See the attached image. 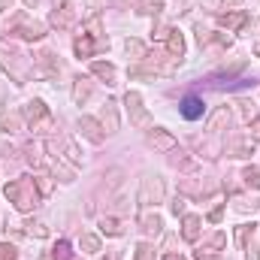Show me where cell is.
Returning <instances> with one entry per match:
<instances>
[{"label": "cell", "instance_id": "cell-1", "mask_svg": "<svg viewBox=\"0 0 260 260\" xmlns=\"http://www.w3.org/2000/svg\"><path fill=\"white\" fill-rule=\"evenodd\" d=\"M3 197L18 209V212H34L37 206H40V200L43 194L37 191V182H34V176H21V179H12V182H6L3 185Z\"/></svg>", "mask_w": 260, "mask_h": 260}, {"label": "cell", "instance_id": "cell-2", "mask_svg": "<svg viewBox=\"0 0 260 260\" xmlns=\"http://www.w3.org/2000/svg\"><path fill=\"white\" fill-rule=\"evenodd\" d=\"M46 30H49V24H43V21L30 18L27 12H12L9 18H3V21H0V34H6V37H18V40H27V43L43 40V37H46Z\"/></svg>", "mask_w": 260, "mask_h": 260}, {"label": "cell", "instance_id": "cell-3", "mask_svg": "<svg viewBox=\"0 0 260 260\" xmlns=\"http://www.w3.org/2000/svg\"><path fill=\"white\" fill-rule=\"evenodd\" d=\"M0 70L15 82V85H27L30 82V73H34V64L24 61V55L15 49V46H6L0 40Z\"/></svg>", "mask_w": 260, "mask_h": 260}, {"label": "cell", "instance_id": "cell-4", "mask_svg": "<svg viewBox=\"0 0 260 260\" xmlns=\"http://www.w3.org/2000/svg\"><path fill=\"white\" fill-rule=\"evenodd\" d=\"M21 118H24V127L30 133H49L55 127V118H52V109L43 103V100H30L21 106Z\"/></svg>", "mask_w": 260, "mask_h": 260}, {"label": "cell", "instance_id": "cell-5", "mask_svg": "<svg viewBox=\"0 0 260 260\" xmlns=\"http://www.w3.org/2000/svg\"><path fill=\"white\" fill-rule=\"evenodd\" d=\"M164 197H167V182H164V176H142V182H139V194H136V203L139 206H157V203H164Z\"/></svg>", "mask_w": 260, "mask_h": 260}, {"label": "cell", "instance_id": "cell-6", "mask_svg": "<svg viewBox=\"0 0 260 260\" xmlns=\"http://www.w3.org/2000/svg\"><path fill=\"white\" fill-rule=\"evenodd\" d=\"M124 106H127V112H130L133 127H139V130L151 127V115H148V109H145V103H142V94H139V91H127V94H124Z\"/></svg>", "mask_w": 260, "mask_h": 260}, {"label": "cell", "instance_id": "cell-7", "mask_svg": "<svg viewBox=\"0 0 260 260\" xmlns=\"http://www.w3.org/2000/svg\"><path fill=\"white\" fill-rule=\"evenodd\" d=\"M76 18H79V6H76V0H58L55 9H52V15H49V24L58 27V30H67V27H73Z\"/></svg>", "mask_w": 260, "mask_h": 260}, {"label": "cell", "instance_id": "cell-8", "mask_svg": "<svg viewBox=\"0 0 260 260\" xmlns=\"http://www.w3.org/2000/svg\"><path fill=\"white\" fill-rule=\"evenodd\" d=\"M61 70H64V64L58 61V55H55V52L43 49V52H37V55H34V76L58 79V76H61Z\"/></svg>", "mask_w": 260, "mask_h": 260}, {"label": "cell", "instance_id": "cell-9", "mask_svg": "<svg viewBox=\"0 0 260 260\" xmlns=\"http://www.w3.org/2000/svg\"><path fill=\"white\" fill-rule=\"evenodd\" d=\"M103 49H109V40H94V37H88L85 30L76 37V43H73V52H76V58H94L97 52H103Z\"/></svg>", "mask_w": 260, "mask_h": 260}, {"label": "cell", "instance_id": "cell-10", "mask_svg": "<svg viewBox=\"0 0 260 260\" xmlns=\"http://www.w3.org/2000/svg\"><path fill=\"white\" fill-rule=\"evenodd\" d=\"M76 127H79V133H82L88 142H94V145H100V142L106 139V130L100 124V118H94V115H79Z\"/></svg>", "mask_w": 260, "mask_h": 260}, {"label": "cell", "instance_id": "cell-11", "mask_svg": "<svg viewBox=\"0 0 260 260\" xmlns=\"http://www.w3.org/2000/svg\"><path fill=\"white\" fill-rule=\"evenodd\" d=\"M145 142H148L154 151H176V148H179L176 136H173L170 130H164V127H148V136H145Z\"/></svg>", "mask_w": 260, "mask_h": 260}, {"label": "cell", "instance_id": "cell-12", "mask_svg": "<svg viewBox=\"0 0 260 260\" xmlns=\"http://www.w3.org/2000/svg\"><path fill=\"white\" fill-rule=\"evenodd\" d=\"M236 242L245 251V260H260V251L254 245V224H239L236 227Z\"/></svg>", "mask_w": 260, "mask_h": 260}, {"label": "cell", "instance_id": "cell-13", "mask_svg": "<svg viewBox=\"0 0 260 260\" xmlns=\"http://www.w3.org/2000/svg\"><path fill=\"white\" fill-rule=\"evenodd\" d=\"M100 124H103L106 133H115V130H118V124H121V118H118V100H106V103H103Z\"/></svg>", "mask_w": 260, "mask_h": 260}, {"label": "cell", "instance_id": "cell-14", "mask_svg": "<svg viewBox=\"0 0 260 260\" xmlns=\"http://www.w3.org/2000/svg\"><path fill=\"white\" fill-rule=\"evenodd\" d=\"M230 118H233V115H230V106H218V109L206 118V133H212V136L221 133V130L230 124Z\"/></svg>", "mask_w": 260, "mask_h": 260}, {"label": "cell", "instance_id": "cell-15", "mask_svg": "<svg viewBox=\"0 0 260 260\" xmlns=\"http://www.w3.org/2000/svg\"><path fill=\"white\" fill-rule=\"evenodd\" d=\"M91 91H94V85H91L88 76H76V79H73V103H76V106H85L88 97H91Z\"/></svg>", "mask_w": 260, "mask_h": 260}, {"label": "cell", "instance_id": "cell-16", "mask_svg": "<svg viewBox=\"0 0 260 260\" xmlns=\"http://www.w3.org/2000/svg\"><path fill=\"white\" fill-rule=\"evenodd\" d=\"M203 230V218L200 215H182V239L185 242H197Z\"/></svg>", "mask_w": 260, "mask_h": 260}, {"label": "cell", "instance_id": "cell-17", "mask_svg": "<svg viewBox=\"0 0 260 260\" xmlns=\"http://www.w3.org/2000/svg\"><path fill=\"white\" fill-rule=\"evenodd\" d=\"M139 230H145L148 236H160L164 233V218L157 212H142L139 215Z\"/></svg>", "mask_w": 260, "mask_h": 260}, {"label": "cell", "instance_id": "cell-18", "mask_svg": "<svg viewBox=\"0 0 260 260\" xmlns=\"http://www.w3.org/2000/svg\"><path fill=\"white\" fill-rule=\"evenodd\" d=\"M164 37H167V55L182 61L185 58V37H182V30H167Z\"/></svg>", "mask_w": 260, "mask_h": 260}, {"label": "cell", "instance_id": "cell-19", "mask_svg": "<svg viewBox=\"0 0 260 260\" xmlns=\"http://www.w3.org/2000/svg\"><path fill=\"white\" fill-rule=\"evenodd\" d=\"M227 154L230 157H251L254 154V139H233V142H227Z\"/></svg>", "mask_w": 260, "mask_h": 260}, {"label": "cell", "instance_id": "cell-20", "mask_svg": "<svg viewBox=\"0 0 260 260\" xmlns=\"http://www.w3.org/2000/svg\"><path fill=\"white\" fill-rule=\"evenodd\" d=\"M91 73L97 79H103L106 85H115V76H118L115 64H109V61H91Z\"/></svg>", "mask_w": 260, "mask_h": 260}, {"label": "cell", "instance_id": "cell-21", "mask_svg": "<svg viewBox=\"0 0 260 260\" xmlns=\"http://www.w3.org/2000/svg\"><path fill=\"white\" fill-rule=\"evenodd\" d=\"M203 112H206V106H203L200 97H185V100H182V115H185L188 121H197Z\"/></svg>", "mask_w": 260, "mask_h": 260}, {"label": "cell", "instance_id": "cell-22", "mask_svg": "<svg viewBox=\"0 0 260 260\" xmlns=\"http://www.w3.org/2000/svg\"><path fill=\"white\" fill-rule=\"evenodd\" d=\"M34 182H37V191L43 197H49L55 191V176H52L49 170H37V173H34Z\"/></svg>", "mask_w": 260, "mask_h": 260}, {"label": "cell", "instance_id": "cell-23", "mask_svg": "<svg viewBox=\"0 0 260 260\" xmlns=\"http://www.w3.org/2000/svg\"><path fill=\"white\" fill-rule=\"evenodd\" d=\"M100 233L103 236H124V224L118 218H112V215H103L100 218Z\"/></svg>", "mask_w": 260, "mask_h": 260}, {"label": "cell", "instance_id": "cell-24", "mask_svg": "<svg viewBox=\"0 0 260 260\" xmlns=\"http://www.w3.org/2000/svg\"><path fill=\"white\" fill-rule=\"evenodd\" d=\"M79 248H82L85 254H100V251H103V242H100L97 233H82V236H79Z\"/></svg>", "mask_w": 260, "mask_h": 260}, {"label": "cell", "instance_id": "cell-25", "mask_svg": "<svg viewBox=\"0 0 260 260\" xmlns=\"http://www.w3.org/2000/svg\"><path fill=\"white\" fill-rule=\"evenodd\" d=\"M164 6H167V0H136L133 9H136L139 15H160Z\"/></svg>", "mask_w": 260, "mask_h": 260}, {"label": "cell", "instance_id": "cell-26", "mask_svg": "<svg viewBox=\"0 0 260 260\" xmlns=\"http://www.w3.org/2000/svg\"><path fill=\"white\" fill-rule=\"evenodd\" d=\"M0 127L6 130V133H18V130H24V118H21V109H18V112H6V115L0 118Z\"/></svg>", "mask_w": 260, "mask_h": 260}, {"label": "cell", "instance_id": "cell-27", "mask_svg": "<svg viewBox=\"0 0 260 260\" xmlns=\"http://www.w3.org/2000/svg\"><path fill=\"white\" fill-rule=\"evenodd\" d=\"M24 233H27V236H37V239H46V236H49V224L40 221V218H27V221H24Z\"/></svg>", "mask_w": 260, "mask_h": 260}, {"label": "cell", "instance_id": "cell-28", "mask_svg": "<svg viewBox=\"0 0 260 260\" xmlns=\"http://www.w3.org/2000/svg\"><path fill=\"white\" fill-rule=\"evenodd\" d=\"M245 12H224V15H218V24H224V27H233V30H239L242 24H245Z\"/></svg>", "mask_w": 260, "mask_h": 260}, {"label": "cell", "instance_id": "cell-29", "mask_svg": "<svg viewBox=\"0 0 260 260\" xmlns=\"http://www.w3.org/2000/svg\"><path fill=\"white\" fill-rule=\"evenodd\" d=\"M224 245H227V236H224V233H215V236H209V239L200 245V251H206V254H218Z\"/></svg>", "mask_w": 260, "mask_h": 260}, {"label": "cell", "instance_id": "cell-30", "mask_svg": "<svg viewBox=\"0 0 260 260\" xmlns=\"http://www.w3.org/2000/svg\"><path fill=\"white\" fill-rule=\"evenodd\" d=\"M124 52H127L130 58H136V61H145V55H148V49H145L142 40H127L124 43Z\"/></svg>", "mask_w": 260, "mask_h": 260}, {"label": "cell", "instance_id": "cell-31", "mask_svg": "<svg viewBox=\"0 0 260 260\" xmlns=\"http://www.w3.org/2000/svg\"><path fill=\"white\" fill-rule=\"evenodd\" d=\"M64 160L73 164V167H82V154H79V148H76L73 139H64Z\"/></svg>", "mask_w": 260, "mask_h": 260}, {"label": "cell", "instance_id": "cell-32", "mask_svg": "<svg viewBox=\"0 0 260 260\" xmlns=\"http://www.w3.org/2000/svg\"><path fill=\"white\" fill-rule=\"evenodd\" d=\"M242 179H245V185H248V188L260 191V170H257V167H245V170H242Z\"/></svg>", "mask_w": 260, "mask_h": 260}, {"label": "cell", "instance_id": "cell-33", "mask_svg": "<svg viewBox=\"0 0 260 260\" xmlns=\"http://www.w3.org/2000/svg\"><path fill=\"white\" fill-rule=\"evenodd\" d=\"M236 106H239V115H242L245 124H251V121L257 118V112H254V106H251L248 100H236Z\"/></svg>", "mask_w": 260, "mask_h": 260}, {"label": "cell", "instance_id": "cell-34", "mask_svg": "<svg viewBox=\"0 0 260 260\" xmlns=\"http://www.w3.org/2000/svg\"><path fill=\"white\" fill-rule=\"evenodd\" d=\"M52 260H73V251H70V242L58 239V245L52 248Z\"/></svg>", "mask_w": 260, "mask_h": 260}, {"label": "cell", "instance_id": "cell-35", "mask_svg": "<svg viewBox=\"0 0 260 260\" xmlns=\"http://www.w3.org/2000/svg\"><path fill=\"white\" fill-rule=\"evenodd\" d=\"M133 260H154V245L151 242H139L136 251H133Z\"/></svg>", "mask_w": 260, "mask_h": 260}, {"label": "cell", "instance_id": "cell-36", "mask_svg": "<svg viewBox=\"0 0 260 260\" xmlns=\"http://www.w3.org/2000/svg\"><path fill=\"white\" fill-rule=\"evenodd\" d=\"M194 34H197V43H200V46H212V43H215V30H209V27H203V24H197Z\"/></svg>", "mask_w": 260, "mask_h": 260}, {"label": "cell", "instance_id": "cell-37", "mask_svg": "<svg viewBox=\"0 0 260 260\" xmlns=\"http://www.w3.org/2000/svg\"><path fill=\"white\" fill-rule=\"evenodd\" d=\"M233 206H236L239 212H254V209H260V200H248V197H233Z\"/></svg>", "mask_w": 260, "mask_h": 260}, {"label": "cell", "instance_id": "cell-38", "mask_svg": "<svg viewBox=\"0 0 260 260\" xmlns=\"http://www.w3.org/2000/svg\"><path fill=\"white\" fill-rule=\"evenodd\" d=\"M173 164H176L179 170H185V173H188V170H194V167H197V160H194V157H188L185 151H179V154L173 157Z\"/></svg>", "mask_w": 260, "mask_h": 260}, {"label": "cell", "instance_id": "cell-39", "mask_svg": "<svg viewBox=\"0 0 260 260\" xmlns=\"http://www.w3.org/2000/svg\"><path fill=\"white\" fill-rule=\"evenodd\" d=\"M185 209H188V200H185V197H176V200L170 203V212H173L176 218H182V215H188Z\"/></svg>", "mask_w": 260, "mask_h": 260}, {"label": "cell", "instance_id": "cell-40", "mask_svg": "<svg viewBox=\"0 0 260 260\" xmlns=\"http://www.w3.org/2000/svg\"><path fill=\"white\" fill-rule=\"evenodd\" d=\"M0 260H18V248L12 242H0Z\"/></svg>", "mask_w": 260, "mask_h": 260}, {"label": "cell", "instance_id": "cell-41", "mask_svg": "<svg viewBox=\"0 0 260 260\" xmlns=\"http://www.w3.org/2000/svg\"><path fill=\"white\" fill-rule=\"evenodd\" d=\"M248 139H254V142H260V115L257 118H254V121H251V124H248Z\"/></svg>", "mask_w": 260, "mask_h": 260}, {"label": "cell", "instance_id": "cell-42", "mask_svg": "<svg viewBox=\"0 0 260 260\" xmlns=\"http://www.w3.org/2000/svg\"><path fill=\"white\" fill-rule=\"evenodd\" d=\"M115 212H121V215H127V212H130V203L124 200V197H118V200H115Z\"/></svg>", "mask_w": 260, "mask_h": 260}, {"label": "cell", "instance_id": "cell-43", "mask_svg": "<svg viewBox=\"0 0 260 260\" xmlns=\"http://www.w3.org/2000/svg\"><path fill=\"white\" fill-rule=\"evenodd\" d=\"M221 218H224V209H221V206H218V209H212V212H209V221H212V224H218V221H221Z\"/></svg>", "mask_w": 260, "mask_h": 260}, {"label": "cell", "instance_id": "cell-44", "mask_svg": "<svg viewBox=\"0 0 260 260\" xmlns=\"http://www.w3.org/2000/svg\"><path fill=\"white\" fill-rule=\"evenodd\" d=\"M194 257H197V260H221L218 254H206V251H200V248L194 251Z\"/></svg>", "mask_w": 260, "mask_h": 260}, {"label": "cell", "instance_id": "cell-45", "mask_svg": "<svg viewBox=\"0 0 260 260\" xmlns=\"http://www.w3.org/2000/svg\"><path fill=\"white\" fill-rule=\"evenodd\" d=\"M221 3H224V6H233V9H239V6H242L245 0H221Z\"/></svg>", "mask_w": 260, "mask_h": 260}, {"label": "cell", "instance_id": "cell-46", "mask_svg": "<svg viewBox=\"0 0 260 260\" xmlns=\"http://www.w3.org/2000/svg\"><path fill=\"white\" fill-rule=\"evenodd\" d=\"M0 106H6V85L0 82Z\"/></svg>", "mask_w": 260, "mask_h": 260}, {"label": "cell", "instance_id": "cell-47", "mask_svg": "<svg viewBox=\"0 0 260 260\" xmlns=\"http://www.w3.org/2000/svg\"><path fill=\"white\" fill-rule=\"evenodd\" d=\"M21 3H24L27 9H37V3H40V0H21Z\"/></svg>", "mask_w": 260, "mask_h": 260}, {"label": "cell", "instance_id": "cell-48", "mask_svg": "<svg viewBox=\"0 0 260 260\" xmlns=\"http://www.w3.org/2000/svg\"><path fill=\"white\" fill-rule=\"evenodd\" d=\"M9 9V0H0V12H6Z\"/></svg>", "mask_w": 260, "mask_h": 260}, {"label": "cell", "instance_id": "cell-49", "mask_svg": "<svg viewBox=\"0 0 260 260\" xmlns=\"http://www.w3.org/2000/svg\"><path fill=\"white\" fill-rule=\"evenodd\" d=\"M164 260H179V254H167Z\"/></svg>", "mask_w": 260, "mask_h": 260}, {"label": "cell", "instance_id": "cell-50", "mask_svg": "<svg viewBox=\"0 0 260 260\" xmlns=\"http://www.w3.org/2000/svg\"><path fill=\"white\" fill-rule=\"evenodd\" d=\"M254 52H257V58H260V46H257V49H254Z\"/></svg>", "mask_w": 260, "mask_h": 260}, {"label": "cell", "instance_id": "cell-51", "mask_svg": "<svg viewBox=\"0 0 260 260\" xmlns=\"http://www.w3.org/2000/svg\"><path fill=\"white\" fill-rule=\"evenodd\" d=\"M106 260H112V257H106Z\"/></svg>", "mask_w": 260, "mask_h": 260}, {"label": "cell", "instance_id": "cell-52", "mask_svg": "<svg viewBox=\"0 0 260 260\" xmlns=\"http://www.w3.org/2000/svg\"><path fill=\"white\" fill-rule=\"evenodd\" d=\"M179 260H185V257H179Z\"/></svg>", "mask_w": 260, "mask_h": 260}]
</instances>
